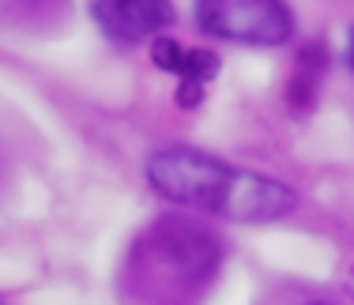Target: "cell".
<instances>
[{"instance_id": "obj_1", "label": "cell", "mask_w": 354, "mask_h": 305, "mask_svg": "<svg viewBox=\"0 0 354 305\" xmlns=\"http://www.w3.org/2000/svg\"><path fill=\"white\" fill-rule=\"evenodd\" d=\"M147 181L158 196L230 223H275L294 215L298 192L268 174L230 166L196 147H162L147 158Z\"/></svg>"}, {"instance_id": "obj_2", "label": "cell", "mask_w": 354, "mask_h": 305, "mask_svg": "<svg viewBox=\"0 0 354 305\" xmlns=\"http://www.w3.org/2000/svg\"><path fill=\"white\" fill-rule=\"evenodd\" d=\"M196 27L226 41L283 46L294 34V12L279 0H200Z\"/></svg>"}, {"instance_id": "obj_3", "label": "cell", "mask_w": 354, "mask_h": 305, "mask_svg": "<svg viewBox=\"0 0 354 305\" xmlns=\"http://www.w3.org/2000/svg\"><path fill=\"white\" fill-rule=\"evenodd\" d=\"M151 241H155L158 257H162L166 264H174L189 283H204V279L218 268V257H223L215 234L200 230L189 219H162V223L155 226V234H151Z\"/></svg>"}, {"instance_id": "obj_4", "label": "cell", "mask_w": 354, "mask_h": 305, "mask_svg": "<svg viewBox=\"0 0 354 305\" xmlns=\"http://www.w3.org/2000/svg\"><path fill=\"white\" fill-rule=\"evenodd\" d=\"M91 15L109 38L132 46L143 38H158V30L170 27L177 12L166 0H95Z\"/></svg>"}, {"instance_id": "obj_5", "label": "cell", "mask_w": 354, "mask_h": 305, "mask_svg": "<svg viewBox=\"0 0 354 305\" xmlns=\"http://www.w3.org/2000/svg\"><path fill=\"white\" fill-rule=\"evenodd\" d=\"M324 46H306L298 53V72L290 75V83H286V102H290L298 113H309L317 102V87H320V72H324Z\"/></svg>"}, {"instance_id": "obj_6", "label": "cell", "mask_w": 354, "mask_h": 305, "mask_svg": "<svg viewBox=\"0 0 354 305\" xmlns=\"http://www.w3.org/2000/svg\"><path fill=\"white\" fill-rule=\"evenodd\" d=\"M218 68H223L218 53H212V49H189V57H185V68H181V80L207 87V83H212L215 75H218Z\"/></svg>"}, {"instance_id": "obj_7", "label": "cell", "mask_w": 354, "mask_h": 305, "mask_svg": "<svg viewBox=\"0 0 354 305\" xmlns=\"http://www.w3.org/2000/svg\"><path fill=\"white\" fill-rule=\"evenodd\" d=\"M185 57H189V49H181V41L166 38V34H158V38L151 41V61H155V68H162V72L181 75Z\"/></svg>"}, {"instance_id": "obj_8", "label": "cell", "mask_w": 354, "mask_h": 305, "mask_svg": "<svg viewBox=\"0 0 354 305\" xmlns=\"http://www.w3.org/2000/svg\"><path fill=\"white\" fill-rule=\"evenodd\" d=\"M200 102H204V87L200 83H189V80L177 83V106L181 109H196Z\"/></svg>"}, {"instance_id": "obj_9", "label": "cell", "mask_w": 354, "mask_h": 305, "mask_svg": "<svg viewBox=\"0 0 354 305\" xmlns=\"http://www.w3.org/2000/svg\"><path fill=\"white\" fill-rule=\"evenodd\" d=\"M343 294H347V298H354V268L343 275Z\"/></svg>"}, {"instance_id": "obj_10", "label": "cell", "mask_w": 354, "mask_h": 305, "mask_svg": "<svg viewBox=\"0 0 354 305\" xmlns=\"http://www.w3.org/2000/svg\"><path fill=\"white\" fill-rule=\"evenodd\" d=\"M347 61H351V68H354V30H351V41H347Z\"/></svg>"}]
</instances>
